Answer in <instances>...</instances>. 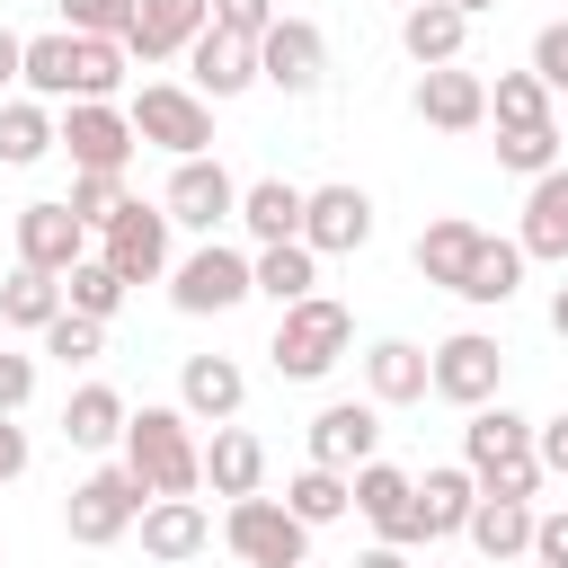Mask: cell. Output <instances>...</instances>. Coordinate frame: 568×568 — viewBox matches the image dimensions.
Listing matches in <instances>:
<instances>
[{
	"label": "cell",
	"mask_w": 568,
	"mask_h": 568,
	"mask_svg": "<svg viewBox=\"0 0 568 568\" xmlns=\"http://www.w3.org/2000/svg\"><path fill=\"white\" fill-rule=\"evenodd\" d=\"M462 462L479 470V488H497V497H541V453H532V417L524 408H506V399H488V408H470V426H462Z\"/></svg>",
	"instance_id": "obj_1"
},
{
	"label": "cell",
	"mask_w": 568,
	"mask_h": 568,
	"mask_svg": "<svg viewBox=\"0 0 568 568\" xmlns=\"http://www.w3.org/2000/svg\"><path fill=\"white\" fill-rule=\"evenodd\" d=\"M124 462H133V479H142L151 497H195V488H204V435H195L186 408H133Z\"/></svg>",
	"instance_id": "obj_2"
},
{
	"label": "cell",
	"mask_w": 568,
	"mask_h": 568,
	"mask_svg": "<svg viewBox=\"0 0 568 568\" xmlns=\"http://www.w3.org/2000/svg\"><path fill=\"white\" fill-rule=\"evenodd\" d=\"M346 346H355V311L328 302V293H311V302H284V311H275L266 364H275L284 382H328V373L346 364Z\"/></svg>",
	"instance_id": "obj_3"
},
{
	"label": "cell",
	"mask_w": 568,
	"mask_h": 568,
	"mask_svg": "<svg viewBox=\"0 0 568 568\" xmlns=\"http://www.w3.org/2000/svg\"><path fill=\"white\" fill-rule=\"evenodd\" d=\"M142 506H151V488L133 479V462H98L89 479H71L62 524H71V541H80V550H106V541H124V532L142 524Z\"/></svg>",
	"instance_id": "obj_4"
},
{
	"label": "cell",
	"mask_w": 568,
	"mask_h": 568,
	"mask_svg": "<svg viewBox=\"0 0 568 568\" xmlns=\"http://www.w3.org/2000/svg\"><path fill=\"white\" fill-rule=\"evenodd\" d=\"M124 115H133V133H142L151 151H169V160L213 151V98L186 89V80H142V89L124 98Z\"/></svg>",
	"instance_id": "obj_5"
},
{
	"label": "cell",
	"mask_w": 568,
	"mask_h": 568,
	"mask_svg": "<svg viewBox=\"0 0 568 568\" xmlns=\"http://www.w3.org/2000/svg\"><path fill=\"white\" fill-rule=\"evenodd\" d=\"M222 541H231L240 568H302V559H311V524H302L284 497H266V488L222 506Z\"/></svg>",
	"instance_id": "obj_6"
},
{
	"label": "cell",
	"mask_w": 568,
	"mask_h": 568,
	"mask_svg": "<svg viewBox=\"0 0 568 568\" xmlns=\"http://www.w3.org/2000/svg\"><path fill=\"white\" fill-rule=\"evenodd\" d=\"M248 293H257V275H248V248H231V240H195V248L169 266V302H178L186 320L240 311Z\"/></svg>",
	"instance_id": "obj_7"
},
{
	"label": "cell",
	"mask_w": 568,
	"mask_h": 568,
	"mask_svg": "<svg viewBox=\"0 0 568 568\" xmlns=\"http://www.w3.org/2000/svg\"><path fill=\"white\" fill-rule=\"evenodd\" d=\"M98 257L124 275V284H169V266H178V222H169V204H124L106 231H98Z\"/></svg>",
	"instance_id": "obj_8"
},
{
	"label": "cell",
	"mask_w": 568,
	"mask_h": 568,
	"mask_svg": "<svg viewBox=\"0 0 568 568\" xmlns=\"http://www.w3.org/2000/svg\"><path fill=\"white\" fill-rule=\"evenodd\" d=\"M160 204H169V222H178V231L222 240V222H240V178H231L213 151H195V160H178V169H169Z\"/></svg>",
	"instance_id": "obj_9"
},
{
	"label": "cell",
	"mask_w": 568,
	"mask_h": 568,
	"mask_svg": "<svg viewBox=\"0 0 568 568\" xmlns=\"http://www.w3.org/2000/svg\"><path fill=\"white\" fill-rule=\"evenodd\" d=\"M506 390V346L488 337V328H453L444 346H435V399H453V408H488Z\"/></svg>",
	"instance_id": "obj_10"
},
{
	"label": "cell",
	"mask_w": 568,
	"mask_h": 568,
	"mask_svg": "<svg viewBox=\"0 0 568 568\" xmlns=\"http://www.w3.org/2000/svg\"><path fill=\"white\" fill-rule=\"evenodd\" d=\"M62 151H71V169H124L142 151V133H133L124 98H71L62 106Z\"/></svg>",
	"instance_id": "obj_11"
},
{
	"label": "cell",
	"mask_w": 568,
	"mask_h": 568,
	"mask_svg": "<svg viewBox=\"0 0 568 568\" xmlns=\"http://www.w3.org/2000/svg\"><path fill=\"white\" fill-rule=\"evenodd\" d=\"M89 222L71 213V195H36V204H18V266H44V275H71L80 257H89Z\"/></svg>",
	"instance_id": "obj_12"
},
{
	"label": "cell",
	"mask_w": 568,
	"mask_h": 568,
	"mask_svg": "<svg viewBox=\"0 0 568 568\" xmlns=\"http://www.w3.org/2000/svg\"><path fill=\"white\" fill-rule=\"evenodd\" d=\"M355 515L382 532V541H399V550H417L426 541V515H417V470H399V462H364L355 470Z\"/></svg>",
	"instance_id": "obj_13"
},
{
	"label": "cell",
	"mask_w": 568,
	"mask_h": 568,
	"mask_svg": "<svg viewBox=\"0 0 568 568\" xmlns=\"http://www.w3.org/2000/svg\"><path fill=\"white\" fill-rule=\"evenodd\" d=\"M257 80L284 89V98H311V89L328 80V36H320L311 18H275V27L257 36Z\"/></svg>",
	"instance_id": "obj_14"
},
{
	"label": "cell",
	"mask_w": 568,
	"mask_h": 568,
	"mask_svg": "<svg viewBox=\"0 0 568 568\" xmlns=\"http://www.w3.org/2000/svg\"><path fill=\"white\" fill-rule=\"evenodd\" d=\"M302 240H311L320 257H355V248L373 240V195L346 186V178L311 186V195H302Z\"/></svg>",
	"instance_id": "obj_15"
},
{
	"label": "cell",
	"mask_w": 568,
	"mask_h": 568,
	"mask_svg": "<svg viewBox=\"0 0 568 568\" xmlns=\"http://www.w3.org/2000/svg\"><path fill=\"white\" fill-rule=\"evenodd\" d=\"M408 106H417V124H435V133H479V124H488V80L462 71V62H435V71H417Z\"/></svg>",
	"instance_id": "obj_16"
},
{
	"label": "cell",
	"mask_w": 568,
	"mask_h": 568,
	"mask_svg": "<svg viewBox=\"0 0 568 568\" xmlns=\"http://www.w3.org/2000/svg\"><path fill=\"white\" fill-rule=\"evenodd\" d=\"M302 444H311V462H328V470H364L373 444H382V399H328V408L302 426Z\"/></svg>",
	"instance_id": "obj_17"
},
{
	"label": "cell",
	"mask_w": 568,
	"mask_h": 568,
	"mask_svg": "<svg viewBox=\"0 0 568 568\" xmlns=\"http://www.w3.org/2000/svg\"><path fill=\"white\" fill-rule=\"evenodd\" d=\"M178 62H186V89H204L213 106H222V98H240V89H257V44H248V36H231V27H204Z\"/></svg>",
	"instance_id": "obj_18"
},
{
	"label": "cell",
	"mask_w": 568,
	"mask_h": 568,
	"mask_svg": "<svg viewBox=\"0 0 568 568\" xmlns=\"http://www.w3.org/2000/svg\"><path fill=\"white\" fill-rule=\"evenodd\" d=\"M426 390H435V346H417V337H373V346H364V399L408 408V399H426Z\"/></svg>",
	"instance_id": "obj_19"
},
{
	"label": "cell",
	"mask_w": 568,
	"mask_h": 568,
	"mask_svg": "<svg viewBox=\"0 0 568 568\" xmlns=\"http://www.w3.org/2000/svg\"><path fill=\"white\" fill-rule=\"evenodd\" d=\"M204 27H213V0H142L133 27H124V53L133 62H178Z\"/></svg>",
	"instance_id": "obj_20"
},
{
	"label": "cell",
	"mask_w": 568,
	"mask_h": 568,
	"mask_svg": "<svg viewBox=\"0 0 568 568\" xmlns=\"http://www.w3.org/2000/svg\"><path fill=\"white\" fill-rule=\"evenodd\" d=\"M124 426H133V399L115 382H80L62 399V444L71 453H124Z\"/></svg>",
	"instance_id": "obj_21"
},
{
	"label": "cell",
	"mask_w": 568,
	"mask_h": 568,
	"mask_svg": "<svg viewBox=\"0 0 568 568\" xmlns=\"http://www.w3.org/2000/svg\"><path fill=\"white\" fill-rule=\"evenodd\" d=\"M133 532H142V550H151L160 568H186V559H204V550H213V515H204L195 497H151Z\"/></svg>",
	"instance_id": "obj_22"
},
{
	"label": "cell",
	"mask_w": 568,
	"mask_h": 568,
	"mask_svg": "<svg viewBox=\"0 0 568 568\" xmlns=\"http://www.w3.org/2000/svg\"><path fill=\"white\" fill-rule=\"evenodd\" d=\"M240 399H248V373H240L231 355H186V364H178V408H186L195 426H231Z\"/></svg>",
	"instance_id": "obj_23"
},
{
	"label": "cell",
	"mask_w": 568,
	"mask_h": 568,
	"mask_svg": "<svg viewBox=\"0 0 568 568\" xmlns=\"http://www.w3.org/2000/svg\"><path fill=\"white\" fill-rule=\"evenodd\" d=\"M488 568H506V559H532V497H497V488H479V506H470V532H462Z\"/></svg>",
	"instance_id": "obj_24"
},
{
	"label": "cell",
	"mask_w": 568,
	"mask_h": 568,
	"mask_svg": "<svg viewBox=\"0 0 568 568\" xmlns=\"http://www.w3.org/2000/svg\"><path fill=\"white\" fill-rule=\"evenodd\" d=\"M515 248H524V257H550V266H568V160L532 178V195H524V222H515Z\"/></svg>",
	"instance_id": "obj_25"
},
{
	"label": "cell",
	"mask_w": 568,
	"mask_h": 568,
	"mask_svg": "<svg viewBox=\"0 0 568 568\" xmlns=\"http://www.w3.org/2000/svg\"><path fill=\"white\" fill-rule=\"evenodd\" d=\"M479 222L470 213H435L426 231H417V275L435 284V293H462V275H470V257H479Z\"/></svg>",
	"instance_id": "obj_26"
},
{
	"label": "cell",
	"mask_w": 568,
	"mask_h": 568,
	"mask_svg": "<svg viewBox=\"0 0 568 568\" xmlns=\"http://www.w3.org/2000/svg\"><path fill=\"white\" fill-rule=\"evenodd\" d=\"M470 506H479V470H470V462H435V470H417V515H426V541L470 532Z\"/></svg>",
	"instance_id": "obj_27"
},
{
	"label": "cell",
	"mask_w": 568,
	"mask_h": 568,
	"mask_svg": "<svg viewBox=\"0 0 568 568\" xmlns=\"http://www.w3.org/2000/svg\"><path fill=\"white\" fill-rule=\"evenodd\" d=\"M204 488L231 506V497H257L266 488V444L248 435V426H213V444H204Z\"/></svg>",
	"instance_id": "obj_28"
},
{
	"label": "cell",
	"mask_w": 568,
	"mask_h": 568,
	"mask_svg": "<svg viewBox=\"0 0 568 568\" xmlns=\"http://www.w3.org/2000/svg\"><path fill=\"white\" fill-rule=\"evenodd\" d=\"M462 44H470V18H462L453 0H417V9H399V53H408L417 71L462 62Z\"/></svg>",
	"instance_id": "obj_29"
},
{
	"label": "cell",
	"mask_w": 568,
	"mask_h": 568,
	"mask_svg": "<svg viewBox=\"0 0 568 568\" xmlns=\"http://www.w3.org/2000/svg\"><path fill=\"white\" fill-rule=\"evenodd\" d=\"M248 275H257V293L284 311V302H311L320 293V248L311 240H266V248H248Z\"/></svg>",
	"instance_id": "obj_30"
},
{
	"label": "cell",
	"mask_w": 568,
	"mask_h": 568,
	"mask_svg": "<svg viewBox=\"0 0 568 568\" xmlns=\"http://www.w3.org/2000/svg\"><path fill=\"white\" fill-rule=\"evenodd\" d=\"M44 151H62V106H44V98H0V169H36Z\"/></svg>",
	"instance_id": "obj_31"
},
{
	"label": "cell",
	"mask_w": 568,
	"mask_h": 568,
	"mask_svg": "<svg viewBox=\"0 0 568 568\" xmlns=\"http://www.w3.org/2000/svg\"><path fill=\"white\" fill-rule=\"evenodd\" d=\"M302 195L311 186H293V178H248L240 186V231L266 248V240H302Z\"/></svg>",
	"instance_id": "obj_32"
},
{
	"label": "cell",
	"mask_w": 568,
	"mask_h": 568,
	"mask_svg": "<svg viewBox=\"0 0 568 568\" xmlns=\"http://www.w3.org/2000/svg\"><path fill=\"white\" fill-rule=\"evenodd\" d=\"M524 266H532V257H524V248H515V240H497V231H488V240H479V257H470V275H462V293H453V302H470V311H506V302H515V293H524Z\"/></svg>",
	"instance_id": "obj_33"
},
{
	"label": "cell",
	"mask_w": 568,
	"mask_h": 568,
	"mask_svg": "<svg viewBox=\"0 0 568 568\" xmlns=\"http://www.w3.org/2000/svg\"><path fill=\"white\" fill-rule=\"evenodd\" d=\"M62 311H71V302H62V275H44V266H9V284H0V328L44 337Z\"/></svg>",
	"instance_id": "obj_34"
},
{
	"label": "cell",
	"mask_w": 568,
	"mask_h": 568,
	"mask_svg": "<svg viewBox=\"0 0 568 568\" xmlns=\"http://www.w3.org/2000/svg\"><path fill=\"white\" fill-rule=\"evenodd\" d=\"M284 506L320 532V524H337L346 506H355V470H328V462H302L293 479H284Z\"/></svg>",
	"instance_id": "obj_35"
},
{
	"label": "cell",
	"mask_w": 568,
	"mask_h": 568,
	"mask_svg": "<svg viewBox=\"0 0 568 568\" xmlns=\"http://www.w3.org/2000/svg\"><path fill=\"white\" fill-rule=\"evenodd\" d=\"M124 36H71V98H124Z\"/></svg>",
	"instance_id": "obj_36"
},
{
	"label": "cell",
	"mask_w": 568,
	"mask_h": 568,
	"mask_svg": "<svg viewBox=\"0 0 568 568\" xmlns=\"http://www.w3.org/2000/svg\"><path fill=\"white\" fill-rule=\"evenodd\" d=\"M27 98H44V106H71V27H53V36H27V80H18Z\"/></svg>",
	"instance_id": "obj_37"
},
{
	"label": "cell",
	"mask_w": 568,
	"mask_h": 568,
	"mask_svg": "<svg viewBox=\"0 0 568 568\" xmlns=\"http://www.w3.org/2000/svg\"><path fill=\"white\" fill-rule=\"evenodd\" d=\"M488 115H497V124H559V115H550V80H541L532 62L488 80Z\"/></svg>",
	"instance_id": "obj_38"
},
{
	"label": "cell",
	"mask_w": 568,
	"mask_h": 568,
	"mask_svg": "<svg viewBox=\"0 0 568 568\" xmlns=\"http://www.w3.org/2000/svg\"><path fill=\"white\" fill-rule=\"evenodd\" d=\"M559 160H568V133H559V124H497V169L541 178V169H559Z\"/></svg>",
	"instance_id": "obj_39"
},
{
	"label": "cell",
	"mask_w": 568,
	"mask_h": 568,
	"mask_svg": "<svg viewBox=\"0 0 568 568\" xmlns=\"http://www.w3.org/2000/svg\"><path fill=\"white\" fill-rule=\"evenodd\" d=\"M124 293H133V284H124V275H115L98 248H89V257L62 275V302H71V311H89V320H115V311H124Z\"/></svg>",
	"instance_id": "obj_40"
},
{
	"label": "cell",
	"mask_w": 568,
	"mask_h": 568,
	"mask_svg": "<svg viewBox=\"0 0 568 568\" xmlns=\"http://www.w3.org/2000/svg\"><path fill=\"white\" fill-rule=\"evenodd\" d=\"M124 204H133V195H124V169H71V213H80L89 231H106Z\"/></svg>",
	"instance_id": "obj_41"
},
{
	"label": "cell",
	"mask_w": 568,
	"mask_h": 568,
	"mask_svg": "<svg viewBox=\"0 0 568 568\" xmlns=\"http://www.w3.org/2000/svg\"><path fill=\"white\" fill-rule=\"evenodd\" d=\"M36 346H44L62 373H71V364H98V355H106V320H89V311H62V320H53Z\"/></svg>",
	"instance_id": "obj_42"
},
{
	"label": "cell",
	"mask_w": 568,
	"mask_h": 568,
	"mask_svg": "<svg viewBox=\"0 0 568 568\" xmlns=\"http://www.w3.org/2000/svg\"><path fill=\"white\" fill-rule=\"evenodd\" d=\"M53 9H62V27H71V36H124L142 0H53Z\"/></svg>",
	"instance_id": "obj_43"
},
{
	"label": "cell",
	"mask_w": 568,
	"mask_h": 568,
	"mask_svg": "<svg viewBox=\"0 0 568 568\" xmlns=\"http://www.w3.org/2000/svg\"><path fill=\"white\" fill-rule=\"evenodd\" d=\"M532 71L550 80V98H568V18H550V27L532 36Z\"/></svg>",
	"instance_id": "obj_44"
},
{
	"label": "cell",
	"mask_w": 568,
	"mask_h": 568,
	"mask_svg": "<svg viewBox=\"0 0 568 568\" xmlns=\"http://www.w3.org/2000/svg\"><path fill=\"white\" fill-rule=\"evenodd\" d=\"M275 18H284L275 0H213V27H231V36H248V44H257Z\"/></svg>",
	"instance_id": "obj_45"
},
{
	"label": "cell",
	"mask_w": 568,
	"mask_h": 568,
	"mask_svg": "<svg viewBox=\"0 0 568 568\" xmlns=\"http://www.w3.org/2000/svg\"><path fill=\"white\" fill-rule=\"evenodd\" d=\"M27 399H36V355H9L0 346V417H18Z\"/></svg>",
	"instance_id": "obj_46"
},
{
	"label": "cell",
	"mask_w": 568,
	"mask_h": 568,
	"mask_svg": "<svg viewBox=\"0 0 568 568\" xmlns=\"http://www.w3.org/2000/svg\"><path fill=\"white\" fill-rule=\"evenodd\" d=\"M532 568H568V506L532 515Z\"/></svg>",
	"instance_id": "obj_47"
},
{
	"label": "cell",
	"mask_w": 568,
	"mask_h": 568,
	"mask_svg": "<svg viewBox=\"0 0 568 568\" xmlns=\"http://www.w3.org/2000/svg\"><path fill=\"white\" fill-rule=\"evenodd\" d=\"M532 453H541L550 479H568V408L559 417H532Z\"/></svg>",
	"instance_id": "obj_48"
},
{
	"label": "cell",
	"mask_w": 568,
	"mask_h": 568,
	"mask_svg": "<svg viewBox=\"0 0 568 568\" xmlns=\"http://www.w3.org/2000/svg\"><path fill=\"white\" fill-rule=\"evenodd\" d=\"M18 80H27V36H18V27H0V98H9Z\"/></svg>",
	"instance_id": "obj_49"
},
{
	"label": "cell",
	"mask_w": 568,
	"mask_h": 568,
	"mask_svg": "<svg viewBox=\"0 0 568 568\" xmlns=\"http://www.w3.org/2000/svg\"><path fill=\"white\" fill-rule=\"evenodd\" d=\"M18 470H27V426H18V417H0V488H9Z\"/></svg>",
	"instance_id": "obj_50"
},
{
	"label": "cell",
	"mask_w": 568,
	"mask_h": 568,
	"mask_svg": "<svg viewBox=\"0 0 568 568\" xmlns=\"http://www.w3.org/2000/svg\"><path fill=\"white\" fill-rule=\"evenodd\" d=\"M355 568H417L399 541H373V550H355Z\"/></svg>",
	"instance_id": "obj_51"
},
{
	"label": "cell",
	"mask_w": 568,
	"mask_h": 568,
	"mask_svg": "<svg viewBox=\"0 0 568 568\" xmlns=\"http://www.w3.org/2000/svg\"><path fill=\"white\" fill-rule=\"evenodd\" d=\"M550 328H559V337H568V284H559V293H550Z\"/></svg>",
	"instance_id": "obj_52"
},
{
	"label": "cell",
	"mask_w": 568,
	"mask_h": 568,
	"mask_svg": "<svg viewBox=\"0 0 568 568\" xmlns=\"http://www.w3.org/2000/svg\"><path fill=\"white\" fill-rule=\"evenodd\" d=\"M453 9H462V18H488V9H497V0H453Z\"/></svg>",
	"instance_id": "obj_53"
},
{
	"label": "cell",
	"mask_w": 568,
	"mask_h": 568,
	"mask_svg": "<svg viewBox=\"0 0 568 568\" xmlns=\"http://www.w3.org/2000/svg\"><path fill=\"white\" fill-rule=\"evenodd\" d=\"M390 9H417V0H390Z\"/></svg>",
	"instance_id": "obj_54"
},
{
	"label": "cell",
	"mask_w": 568,
	"mask_h": 568,
	"mask_svg": "<svg viewBox=\"0 0 568 568\" xmlns=\"http://www.w3.org/2000/svg\"><path fill=\"white\" fill-rule=\"evenodd\" d=\"M0 559H9V550H0Z\"/></svg>",
	"instance_id": "obj_55"
}]
</instances>
